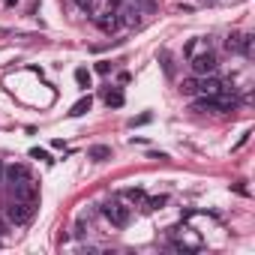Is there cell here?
<instances>
[{"mask_svg":"<svg viewBox=\"0 0 255 255\" xmlns=\"http://www.w3.org/2000/svg\"><path fill=\"white\" fill-rule=\"evenodd\" d=\"M102 216L114 225V228H126L132 222V207L129 204H120V201H108L105 207H102Z\"/></svg>","mask_w":255,"mask_h":255,"instance_id":"cell-1","label":"cell"},{"mask_svg":"<svg viewBox=\"0 0 255 255\" xmlns=\"http://www.w3.org/2000/svg\"><path fill=\"white\" fill-rule=\"evenodd\" d=\"M33 213H36V201H18V198H15V201L6 207V219H9L12 225H24V222H30Z\"/></svg>","mask_w":255,"mask_h":255,"instance_id":"cell-2","label":"cell"},{"mask_svg":"<svg viewBox=\"0 0 255 255\" xmlns=\"http://www.w3.org/2000/svg\"><path fill=\"white\" fill-rule=\"evenodd\" d=\"M189 69L195 72V75H213L216 72V57L210 54V51H198V54H192L189 57Z\"/></svg>","mask_w":255,"mask_h":255,"instance_id":"cell-3","label":"cell"},{"mask_svg":"<svg viewBox=\"0 0 255 255\" xmlns=\"http://www.w3.org/2000/svg\"><path fill=\"white\" fill-rule=\"evenodd\" d=\"M9 189H12V195H15L18 201H36V204H39V186L33 183V177H30V180L9 183Z\"/></svg>","mask_w":255,"mask_h":255,"instance_id":"cell-4","label":"cell"},{"mask_svg":"<svg viewBox=\"0 0 255 255\" xmlns=\"http://www.w3.org/2000/svg\"><path fill=\"white\" fill-rule=\"evenodd\" d=\"M93 24H96L102 33H111V30H117V24H120V18H117V9L111 6V9H105V12L93 15Z\"/></svg>","mask_w":255,"mask_h":255,"instance_id":"cell-5","label":"cell"},{"mask_svg":"<svg viewBox=\"0 0 255 255\" xmlns=\"http://www.w3.org/2000/svg\"><path fill=\"white\" fill-rule=\"evenodd\" d=\"M222 90H228L219 78H213V75H204V81H198V93L201 96H216V93H222Z\"/></svg>","mask_w":255,"mask_h":255,"instance_id":"cell-6","label":"cell"},{"mask_svg":"<svg viewBox=\"0 0 255 255\" xmlns=\"http://www.w3.org/2000/svg\"><path fill=\"white\" fill-rule=\"evenodd\" d=\"M3 180H9V183H18V180H30V168H27L24 162L6 165V171H3Z\"/></svg>","mask_w":255,"mask_h":255,"instance_id":"cell-7","label":"cell"},{"mask_svg":"<svg viewBox=\"0 0 255 255\" xmlns=\"http://www.w3.org/2000/svg\"><path fill=\"white\" fill-rule=\"evenodd\" d=\"M117 15H123V21L129 24V27H135V24L141 21V9H138V6H132V3H129V6H123Z\"/></svg>","mask_w":255,"mask_h":255,"instance_id":"cell-8","label":"cell"},{"mask_svg":"<svg viewBox=\"0 0 255 255\" xmlns=\"http://www.w3.org/2000/svg\"><path fill=\"white\" fill-rule=\"evenodd\" d=\"M147 195H144V189L141 186H132V189H123V201L126 204H141Z\"/></svg>","mask_w":255,"mask_h":255,"instance_id":"cell-9","label":"cell"},{"mask_svg":"<svg viewBox=\"0 0 255 255\" xmlns=\"http://www.w3.org/2000/svg\"><path fill=\"white\" fill-rule=\"evenodd\" d=\"M141 204H144V210H147V213H153V210H162V207L168 204V198H165V195H156V198H144Z\"/></svg>","mask_w":255,"mask_h":255,"instance_id":"cell-10","label":"cell"},{"mask_svg":"<svg viewBox=\"0 0 255 255\" xmlns=\"http://www.w3.org/2000/svg\"><path fill=\"white\" fill-rule=\"evenodd\" d=\"M90 105H93V99H90V96H84V99H78V102L72 105V111H69V114H72V117H81V114H87V111H90Z\"/></svg>","mask_w":255,"mask_h":255,"instance_id":"cell-11","label":"cell"},{"mask_svg":"<svg viewBox=\"0 0 255 255\" xmlns=\"http://www.w3.org/2000/svg\"><path fill=\"white\" fill-rule=\"evenodd\" d=\"M105 102H108V108H120L123 105V93L120 90H108L105 93Z\"/></svg>","mask_w":255,"mask_h":255,"instance_id":"cell-12","label":"cell"},{"mask_svg":"<svg viewBox=\"0 0 255 255\" xmlns=\"http://www.w3.org/2000/svg\"><path fill=\"white\" fill-rule=\"evenodd\" d=\"M180 93H183V96H195V93H198V81H195V78H186V81L180 84Z\"/></svg>","mask_w":255,"mask_h":255,"instance_id":"cell-13","label":"cell"},{"mask_svg":"<svg viewBox=\"0 0 255 255\" xmlns=\"http://www.w3.org/2000/svg\"><path fill=\"white\" fill-rule=\"evenodd\" d=\"M108 156H111V150H108V147H102V144L90 150V159H93V162H105Z\"/></svg>","mask_w":255,"mask_h":255,"instance_id":"cell-14","label":"cell"},{"mask_svg":"<svg viewBox=\"0 0 255 255\" xmlns=\"http://www.w3.org/2000/svg\"><path fill=\"white\" fill-rule=\"evenodd\" d=\"M75 81H78V87H90V72L87 69H75Z\"/></svg>","mask_w":255,"mask_h":255,"instance_id":"cell-15","label":"cell"},{"mask_svg":"<svg viewBox=\"0 0 255 255\" xmlns=\"http://www.w3.org/2000/svg\"><path fill=\"white\" fill-rule=\"evenodd\" d=\"M30 156H33V159H42V162H48V165L54 162V159L48 156V150H39V147H33V150H30Z\"/></svg>","mask_w":255,"mask_h":255,"instance_id":"cell-16","label":"cell"},{"mask_svg":"<svg viewBox=\"0 0 255 255\" xmlns=\"http://www.w3.org/2000/svg\"><path fill=\"white\" fill-rule=\"evenodd\" d=\"M96 72H102V75L111 72V63H108V60H99V63H96Z\"/></svg>","mask_w":255,"mask_h":255,"instance_id":"cell-17","label":"cell"},{"mask_svg":"<svg viewBox=\"0 0 255 255\" xmlns=\"http://www.w3.org/2000/svg\"><path fill=\"white\" fill-rule=\"evenodd\" d=\"M72 3H75L78 9H90V6H93V0H72Z\"/></svg>","mask_w":255,"mask_h":255,"instance_id":"cell-18","label":"cell"},{"mask_svg":"<svg viewBox=\"0 0 255 255\" xmlns=\"http://www.w3.org/2000/svg\"><path fill=\"white\" fill-rule=\"evenodd\" d=\"M3 171H6V165H3V162H0V180H3Z\"/></svg>","mask_w":255,"mask_h":255,"instance_id":"cell-19","label":"cell"},{"mask_svg":"<svg viewBox=\"0 0 255 255\" xmlns=\"http://www.w3.org/2000/svg\"><path fill=\"white\" fill-rule=\"evenodd\" d=\"M0 231H3V222H0Z\"/></svg>","mask_w":255,"mask_h":255,"instance_id":"cell-20","label":"cell"}]
</instances>
